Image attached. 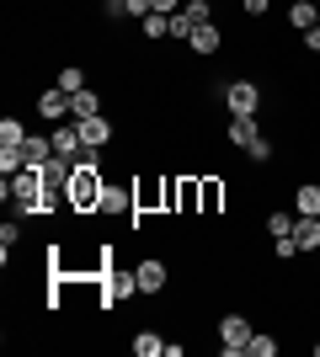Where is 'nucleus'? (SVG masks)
I'll return each mask as SVG.
<instances>
[{
	"label": "nucleus",
	"mask_w": 320,
	"mask_h": 357,
	"mask_svg": "<svg viewBox=\"0 0 320 357\" xmlns=\"http://www.w3.org/2000/svg\"><path fill=\"white\" fill-rule=\"evenodd\" d=\"M0 192L16 203V213H22V219H32V213H54V208H59V203H54V192H48V181H43V171H16V176L0 181Z\"/></svg>",
	"instance_id": "1"
},
{
	"label": "nucleus",
	"mask_w": 320,
	"mask_h": 357,
	"mask_svg": "<svg viewBox=\"0 0 320 357\" xmlns=\"http://www.w3.org/2000/svg\"><path fill=\"white\" fill-rule=\"evenodd\" d=\"M96 278H102V288H96V304H102V310H112V304H118V298H128V294H139V278L134 272H118L112 267V251H102V261H96Z\"/></svg>",
	"instance_id": "2"
},
{
	"label": "nucleus",
	"mask_w": 320,
	"mask_h": 357,
	"mask_svg": "<svg viewBox=\"0 0 320 357\" xmlns=\"http://www.w3.org/2000/svg\"><path fill=\"white\" fill-rule=\"evenodd\" d=\"M102 171H91V165H75V176H70V208L75 213H86V208H96L102 203Z\"/></svg>",
	"instance_id": "3"
},
{
	"label": "nucleus",
	"mask_w": 320,
	"mask_h": 357,
	"mask_svg": "<svg viewBox=\"0 0 320 357\" xmlns=\"http://www.w3.org/2000/svg\"><path fill=\"white\" fill-rule=\"evenodd\" d=\"M251 336H257V331H251L245 314H224V320H219V352L224 357H241L245 347H251Z\"/></svg>",
	"instance_id": "4"
},
{
	"label": "nucleus",
	"mask_w": 320,
	"mask_h": 357,
	"mask_svg": "<svg viewBox=\"0 0 320 357\" xmlns=\"http://www.w3.org/2000/svg\"><path fill=\"white\" fill-rule=\"evenodd\" d=\"M224 107H229V118H257L261 86H251V80H229V86H224Z\"/></svg>",
	"instance_id": "5"
},
{
	"label": "nucleus",
	"mask_w": 320,
	"mask_h": 357,
	"mask_svg": "<svg viewBox=\"0 0 320 357\" xmlns=\"http://www.w3.org/2000/svg\"><path fill=\"white\" fill-rule=\"evenodd\" d=\"M134 278H139V294H160V288L171 283V267L160 261V256H144L134 267Z\"/></svg>",
	"instance_id": "6"
},
{
	"label": "nucleus",
	"mask_w": 320,
	"mask_h": 357,
	"mask_svg": "<svg viewBox=\"0 0 320 357\" xmlns=\"http://www.w3.org/2000/svg\"><path fill=\"white\" fill-rule=\"evenodd\" d=\"M48 160H54V139L27 134V144H22V171H43Z\"/></svg>",
	"instance_id": "7"
},
{
	"label": "nucleus",
	"mask_w": 320,
	"mask_h": 357,
	"mask_svg": "<svg viewBox=\"0 0 320 357\" xmlns=\"http://www.w3.org/2000/svg\"><path fill=\"white\" fill-rule=\"evenodd\" d=\"M96 213H134V187H112V181H107Z\"/></svg>",
	"instance_id": "8"
},
{
	"label": "nucleus",
	"mask_w": 320,
	"mask_h": 357,
	"mask_svg": "<svg viewBox=\"0 0 320 357\" xmlns=\"http://www.w3.org/2000/svg\"><path fill=\"white\" fill-rule=\"evenodd\" d=\"M86 118H102V96H96L91 86L70 96V123H86Z\"/></svg>",
	"instance_id": "9"
},
{
	"label": "nucleus",
	"mask_w": 320,
	"mask_h": 357,
	"mask_svg": "<svg viewBox=\"0 0 320 357\" xmlns=\"http://www.w3.org/2000/svg\"><path fill=\"white\" fill-rule=\"evenodd\" d=\"M38 112H43L48 123H64V118H70V91H59V86L43 91V96H38Z\"/></svg>",
	"instance_id": "10"
},
{
	"label": "nucleus",
	"mask_w": 320,
	"mask_h": 357,
	"mask_svg": "<svg viewBox=\"0 0 320 357\" xmlns=\"http://www.w3.org/2000/svg\"><path fill=\"white\" fill-rule=\"evenodd\" d=\"M294 240H299V251H305V256H315L320 251V219L299 213V219H294Z\"/></svg>",
	"instance_id": "11"
},
{
	"label": "nucleus",
	"mask_w": 320,
	"mask_h": 357,
	"mask_svg": "<svg viewBox=\"0 0 320 357\" xmlns=\"http://www.w3.org/2000/svg\"><path fill=\"white\" fill-rule=\"evenodd\" d=\"M75 128H80V144L86 149H102L107 139H112V123L107 118H86V123H75Z\"/></svg>",
	"instance_id": "12"
},
{
	"label": "nucleus",
	"mask_w": 320,
	"mask_h": 357,
	"mask_svg": "<svg viewBox=\"0 0 320 357\" xmlns=\"http://www.w3.org/2000/svg\"><path fill=\"white\" fill-rule=\"evenodd\" d=\"M48 139H54V155H70V160L86 149V144H80V128H75V123H70V128H54Z\"/></svg>",
	"instance_id": "13"
},
{
	"label": "nucleus",
	"mask_w": 320,
	"mask_h": 357,
	"mask_svg": "<svg viewBox=\"0 0 320 357\" xmlns=\"http://www.w3.org/2000/svg\"><path fill=\"white\" fill-rule=\"evenodd\" d=\"M289 22H294L299 32H310V27L320 22V6H315V0H294V6H289Z\"/></svg>",
	"instance_id": "14"
},
{
	"label": "nucleus",
	"mask_w": 320,
	"mask_h": 357,
	"mask_svg": "<svg viewBox=\"0 0 320 357\" xmlns=\"http://www.w3.org/2000/svg\"><path fill=\"white\" fill-rule=\"evenodd\" d=\"M224 134H229V144H241V149H245L251 139L261 134V123H257V118H229V128H224Z\"/></svg>",
	"instance_id": "15"
},
{
	"label": "nucleus",
	"mask_w": 320,
	"mask_h": 357,
	"mask_svg": "<svg viewBox=\"0 0 320 357\" xmlns=\"http://www.w3.org/2000/svg\"><path fill=\"white\" fill-rule=\"evenodd\" d=\"M294 213H310V219H320V187H315V181H305V187L294 192Z\"/></svg>",
	"instance_id": "16"
},
{
	"label": "nucleus",
	"mask_w": 320,
	"mask_h": 357,
	"mask_svg": "<svg viewBox=\"0 0 320 357\" xmlns=\"http://www.w3.org/2000/svg\"><path fill=\"white\" fill-rule=\"evenodd\" d=\"M187 43H192V54H213V48L224 43V32H219V27H213V22H208V27H198V32H192V38H187Z\"/></svg>",
	"instance_id": "17"
},
{
	"label": "nucleus",
	"mask_w": 320,
	"mask_h": 357,
	"mask_svg": "<svg viewBox=\"0 0 320 357\" xmlns=\"http://www.w3.org/2000/svg\"><path fill=\"white\" fill-rule=\"evenodd\" d=\"M22 144H27V128H22L16 118H6L0 123V149H22Z\"/></svg>",
	"instance_id": "18"
},
{
	"label": "nucleus",
	"mask_w": 320,
	"mask_h": 357,
	"mask_svg": "<svg viewBox=\"0 0 320 357\" xmlns=\"http://www.w3.org/2000/svg\"><path fill=\"white\" fill-rule=\"evenodd\" d=\"M54 86H59V91H70V96H75V91H86V70H80V64H64V70H59V80H54Z\"/></svg>",
	"instance_id": "19"
},
{
	"label": "nucleus",
	"mask_w": 320,
	"mask_h": 357,
	"mask_svg": "<svg viewBox=\"0 0 320 357\" xmlns=\"http://www.w3.org/2000/svg\"><path fill=\"white\" fill-rule=\"evenodd\" d=\"M219 197H224V187H219V181H198V203H203V213H219Z\"/></svg>",
	"instance_id": "20"
},
{
	"label": "nucleus",
	"mask_w": 320,
	"mask_h": 357,
	"mask_svg": "<svg viewBox=\"0 0 320 357\" xmlns=\"http://www.w3.org/2000/svg\"><path fill=\"white\" fill-rule=\"evenodd\" d=\"M134 352L139 357H160V352H166V342H160L155 331H139V336H134Z\"/></svg>",
	"instance_id": "21"
},
{
	"label": "nucleus",
	"mask_w": 320,
	"mask_h": 357,
	"mask_svg": "<svg viewBox=\"0 0 320 357\" xmlns=\"http://www.w3.org/2000/svg\"><path fill=\"white\" fill-rule=\"evenodd\" d=\"M144 38H171V16L166 11H150V16H144Z\"/></svg>",
	"instance_id": "22"
},
{
	"label": "nucleus",
	"mask_w": 320,
	"mask_h": 357,
	"mask_svg": "<svg viewBox=\"0 0 320 357\" xmlns=\"http://www.w3.org/2000/svg\"><path fill=\"white\" fill-rule=\"evenodd\" d=\"M294 219H299V213H267V229H273V240L294 235Z\"/></svg>",
	"instance_id": "23"
},
{
	"label": "nucleus",
	"mask_w": 320,
	"mask_h": 357,
	"mask_svg": "<svg viewBox=\"0 0 320 357\" xmlns=\"http://www.w3.org/2000/svg\"><path fill=\"white\" fill-rule=\"evenodd\" d=\"M245 155H251V160H273V139H267V134H257L251 144H245Z\"/></svg>",
	"instance_id": "24"
},
{
	"label": "nucleus",
	"mask_w": 320,
	"mask_h": 357,
	"mask_svg": "<svg viewBox=\"0 0 320 357\" xmlns=\"http://www.w3.org/2000/svg\"><path fill=\"white\" fill-rule=\"evenodd\" d=\"M245 352H251V357H273L277 342H273V336H251V347H245Z\"/></svg>",
	"instance_id": "25"
},
{
	"label": "nucleus",
	"mask_w": 320,
	"mask_h": 357,
	"mask_svg": "<svg viewBox=\"0 0 320 357\" xmlns=\"http://www.w3.org/2000/svg\"><path fill=\"white\" fill-rule=\"evenodd\" d=\"M0 251H6V261H11V251H16V224H0Z\"/></svg>",
	"instance_id": "26"
},
{
	"label": "nucleus",
	"mask_w": 320,
	"mask_h": 357,
	"mask_svg": "<svg viewBox=\"0 0 320 357\" xmlns=\"http://www.w3.org/2000/svg\"><path fill=\"white\" fill-rule=\"evenodd\" d=\"M182 6H187V0H150V11H166V16H176Z\"/></svg>",
	"instance_id": "27"
},
{
	"label": "nucleus",
	"mask_w": 320,
	"mask_h": 357,
	"mask_svg": "<svg viewBox=\"0 0 320 357\" xmlns=\"http://www.w3.org/2000/svg\"><path fill=\"white\" fill-rule=\"evenodd\" d=\"M245 6V16H267V6H273V0H241Z\"/></svg>",
	"instance_id": "28"
},
{
	"label": "nucleus",
	"mask_w": 320,
	"mask_h": 357,
	"mask_svg": "<svg viewBox=\"0 0 320 357\" xmlns=\"http://www.w3.org/2000/svg\"><path fill=\"white\" fill-rule=\"evenodd\" d=\"M305 48H310V54H320V22H315V27L305 32Z\"/></svg>",
	"instance_id": "29"
},
{
	"label": "nucleus",
	"mask_w": 320,
	"mask_h": 357,
	"mask_svg": "<svg viewBox=\"0 0 320 357\" xmlns=\"http://www.w3.org/2000/svg\"><path fill=\"white\" fill-rule=\"evenodd\" d=\"M315 6H320V0H315Z\"/></svg>",
	"instance_id": "30"
}]
</instances>
